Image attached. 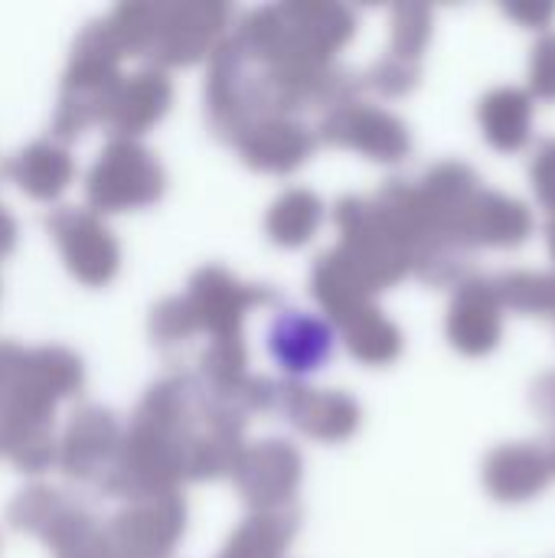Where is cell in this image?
I'll return each mask as SVG.
<instances>
[{
    "label": "cell",
    "mask_w": 555,
    "mask_h": 558,
    "mask_svg": "<svg viewBox=\"0 0 555 558\" xmlns=\"http://www.w3.org/2000/svg\"><path fill=\"white\" fill-rule=\"evenodd\" d=\"M265 353L278 373L307 379L334 360L337 333L311 311H278L265 327Z\"/></svg>",
    "instance_id": "cell-1"
}]
</instances>
